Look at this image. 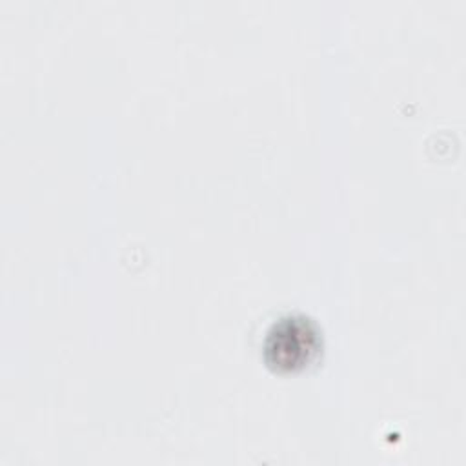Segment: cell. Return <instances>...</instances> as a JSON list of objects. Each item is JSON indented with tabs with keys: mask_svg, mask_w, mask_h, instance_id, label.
Listing matches in <instances>:
<instances>
[{
	"mask_svg": "<svg viewBox=\"0 0 466 466\" xmlns=\"http://www.w3.org/2000/svg\"><path fill=\"white\" fill-rule=\"evenodd\" d=\"M320 351L317 326L302 315H288L277 320L264 339V360L279 373H293L308 368Z\"/></svg>",
	"mask_w": 466,
	"mask_h": 466,
	"instance_id": "6da1fadb",
	"label": "cell"
}]
</instances>
